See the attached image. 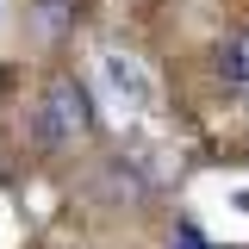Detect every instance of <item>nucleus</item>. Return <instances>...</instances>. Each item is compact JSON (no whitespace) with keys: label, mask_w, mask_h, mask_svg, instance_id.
<instances>
[{"label":"nucleus","mask_w":249,"mask_h":249,"mask_svg":"<svg viewBox=\"0 0 249 249\" xmlns=\"http://www.w3.org/2000/svg\"><path fill=\"white\" fill-rule=\"evenodd\" d=\"M69 25H75V0H44V6H37V31H44L50 44H56Z\"/></svg>","instance_id":"39448f33"},{"label":"nucleus","mask_w":249,"mask_h":249,"mask_svg":"<svg viewBox=\"0 0 249 249\" xmlns=\"http://www.w3.org/2000/svg\"><path fill=\"white\" fill-rule=\"evenodd\" d=\"M106 81H112V93H119V106H150V75H143V62L124 56V50H106Z\"/></svg>","instance_id":"f03ea898"},{"label":"nucleus","mask_w":249,"mask_h":249,"mask_svg":"<svg viewBox=\"0 0 249 249\" xmlns=\"http://www.w3.org/2000/svg\"><path fill=\"white\" fill-rule=\"evenodd\" d=\"M81 137H93V93L75 75H56L37 100V143L62 150V143H81Z\"/></svg>","instance_id":"f257e3e1"},{"label":"nucleus","mask_w":249,"mask_h":249,"mask_svg":"<svg viewBox=\"0 0 249 249\" xmlns=\"http://www.w3.org/2000/svg\"><path fill=\"white\" fill-rule=\"evenodd\" d=\"M218 75H224L231 88H249V31H231V37L218 44Z\"/></svg>","instance_id":"7ed1b4c3"},{"label":"nucleus","mask_w":249,"mask_h":249,"mask_svg":"<svg viewBox=\"0 0 249 249\" xmlns=\"http://www.w3.org/2000/svg\"><path fill=\"white\" fill-rule=\"evenodd\" d=\"M0 88H6V69H0Z\"/></svg>","instance_id":"0eeeda50"},{"label":"nucleus","mask_w":249,"mask_h":249,"mask_svg":"<svg viewBox=\"0 0 249 249\" xmlns=\"http://www.w3.org/2000/svg\"><path fill=\"white\" fill-rule=\"evenodd\" d=\"M168 249H218V243H212V237H199L193 224H181V231L168 237Z\"/></svg>","instance_id":"423d86ee"},{"label":"nucleus","mask_w":249,"mask_h":249,"mask_svg":"<svg viewBox=\"0 0 249 249\" xmlns=\"http://www.w3.org/2000/svg\"><path fill=\"white\" fill-rule=\"evenodd\" d=\"M100 181H112V187H106L112 199H131V206H143V199H150L143 175H137V168H124V162H106V168H100Z\"/></svg>","instance_id":"20e7f679"}]
</instances>
